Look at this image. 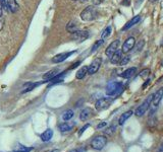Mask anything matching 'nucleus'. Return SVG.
Instances as JSON below:
<instances>
[{
  "mask_svg": "<svg viewBox=\"0 0 163 152\" xmlns=\"http://www.w3.org/2000/svg\"><path fill=\"white\" fill-rule=\"evenodd\" d=\"M107 144V138L103 135H99L91 141V146L93 149L96 150H101L105 147V145Z\"/></svg>",
  "mask_w": 163,
  "mask_h": 152,
  "instance_id": "nucleus-3",
  "label": "nucleus"
},
{
  "mask_svg": "<svg viewBox=\"0 0 163 152\" xmlns=\"http://www.w3.org/2000/svg\"><path fill=\"white\" fill-rule=\"evenodd\" d=\"M130 57L129 56H126V57H122L121 58V60H120V62H119V64L121 65V66H123V65H126L127 63L130 62Z\"/></svg>",
  "mask_w": 163,
  "mask_h": 152,
  "instance_id": "nucleus-32",
  "label": "nucleus"
},
{
  "mask_svg": "<svg viewBox=\"0 0 163 152\" xmlns=\"http://www.w3.org/2000/svg\"><path fill=\"white\" fill-rule=\"evenodd\" d=\"M150 74V69H144V70H142L140 72V77L142 78H147V76H148Z\"/></svg>",
  "mask_w": 163,
  "mask_h": 152,
  "instance_id": "nucleus-30",
  "label": "nucleus"
},
{
  "mask_svg": "<svg viewBox=\"0 0 163 152\" xmlns=\"http://www.w3.org/2000/svg\"><path fill=\"white\" fill-rule=\"evenodd\" d=\"M162 97H163V87L159 88V89L155 92V94H153V97H152L153 106H154L155 107H158V104L160 103Z\"/></svg>",
  "mask_w": 163,
  "mask_h": 152,
  "instance_id": "nucleus-11",
  "label": "nucleus"
},
{
  "mask_svg": "<svg viewBox=\"0 0 163 152\" xmlns=\"http://www.w3.org/2000/svg\"><path fill=\"white\" fill-rule=\"evenodd\" d=\"M75 53V51H72V52H65V53H61V54H58V55L54 56L52 58V62L53 63H61L62 61H64L72 55V54Z\"/></svg>",
  "mask_w": 163,
  "mask_h": 152,
  "instance_id": "nucleus-10",
  "label": "nucleus"
},
{
  "mask_svg": "<svg viewBox=\"0 0 163 152\" xmlns=\"http://www.w3.org/2000/svg\"><path fill=\"white\" fill-rule=\"evenodd\" d=\"M111 31H112V28H111V27H107L105 30L102 31V34H101V38H102V40H104V39H106V38H108L111 34Z\"/></svg>",
  "mask_w": 163,
  "mask_h": 152,
  "instance_id": "nucleus-26",
  "label": "nucleus"
},
{
  "mask_svg": "<svg viewBox=\"0 0 163 152\" xmlns=\"http://www.w3.org/2000/svg\"><path fill=\"white\" fill-rule=\"evenodd\" d=\"M111 99H108V97H102V99L98 100L95 103V107L97 110H106L109 107V106L111 104Z\"/></svg>",
  "mask_w": 163,
  "mask_h": 152,
  "instance_id": "nucleus-6",
  "label": "nucleus"
},
{
  "mask_svg": "<svg viewBox=\"0 0 163 152\" xmlns=\"http://www.w3.org/2000/svg\"><path fill=\"white\" fill-rule=\"evenodd\" d=\"M103 43H104V41H103V40H99V41H97V42H96V43L94 44V45H93V47H92L91 52H92V53H94L96 50H98L99 47L103 45Z\"/></svg>",
  "mask_w": 163,
  "mask_h": 152,
  "instance_id": "nucleus-27",
  "label": "nucleus"
},
{
  "mask_svg": "<svg viewBox=\"0 0 163 152\" xmlns=\"http://www.w3.org/2000/svg\"><path fill=\"white\" fill-rule=\"evenodd\" d=\"M115 129H116V127L115 126H110L109 128H107L106 130L104 131V133L106 135H112L114 132H115Z\"/></svg>",
  "mask_w": 163,
  "mask_h": 152,
  "instance_id": "nucleus-29",
  "label": "nucleus"
},
{
  "mask_svg": "<svg viewBox=\"0 0 163 152\" xmlns=\"http://www.w3.org/2000/svg\"><path fill=\"white\" fill-rule=\"evenodd\" d=\"M133 110H127V112H126V113H123L122 115L120 116V118H119V120H118V124L119 125H123L124 123L126 122V120H129L130 117L133 116Z\"/></svg>",
  "mask_w": 163,
  "mask_h": 152,
  "instance_id": "nucleus-20",
  "label": "nucleus"
},
{
  "mask_svg": "<svg viewBox=\"0 0 163 152\" xmlns=\"http://www.w3.org/2000/svg\"><path fill=\"white\" fill-rule=\"evenodd\" d=\"M107 125V123L106 122H101L100 124H98V126H97V128L98 129H102V128H104L105 126Z\"/></svg>",
  "mask_w": 163,
  "mask_h": 152,
  "instance_id": "nucleus-34",
  "label": "nucleus"
},
{
  "mask_svg": "<svg viewBox=\"0 0 163 152\" xmlns=\"http://www.w3.org/2000/svg\"><path fill=\"white\" fill-rule=\"evenodd\" d=\"M44 82H46V81L44 80V81H41V82H30V83L25 84V88H24V90H23V93L29 92V91H32L33 89H35L36 87L39 86V85L44 83Z\"/></svg>",
  "mask_w": 163,
  "mask_h": 152,
  "instance_id": "nucleus-12",
  "label": "nucleus"
},
{
  "mask_svg": "<svg viewBox=\"0 0 163 152\" xmlns=\"http://www.w3.org/2000/svg\"><path fill=\"white\" fill-rule=\"evenodd\" d=\"M151 2H155V1H157V0H150Z\"/></svg>",
  "mask_w": 163,
  "mask_h": 152,
  "instance_id": "nucleus-42",
  "label": "nucleus"
},
{
  "mask_svg": "<svg viewBox=\"0 0 163 152\" xmlns=\"http://www.w3.org/2000/svg\"><path fill=\"white\" fill-rule=\"evenodd\" d=\"M81 2H86V1H88V0H80Z\"/></svg>",
  "mask_w": 163,
  "mask_h": 152,
  "instance_id": "nucleus-41",
  "label": "nucleus"
},
{
  "mask_svg": "<svg viewBox=\"0 0 163 152\" xmlns=\"http://www.w3.org/2000/svg\"><path fill=\"white\" fill-rule=\"evenodd\" d=\"M0 5H1L2 9H4L5 11H8V5H7V0H0Z\"/></svg>",
  "mask_w": 163,
  "mask_h": 152,
  "instance_id": "nucleus-31",
  "label": "nucleus"
},
{
  "mask_svg": "<svg viewBox=\"0 0 163 152\" xmlns=\"http://www.w3.org/2000/svg\"><path fill=\"white\" fill-rule=\"evenodd\" d=\"M152 97H153V94H152V96H149L145 100H144V103L141 104V106H139V107L136 110V112H135V115L137 117L144 116V114H145L147 112V110L149 109L150 103H152Z\"/></svg>",
  "mask_w": 163,
  "mask_h": 152,
  "instance_id": "nucleus-4",
  "label": "nucleus"
},
{
  "mask_svg": "<svg viewBox=\"0 0 163 152\" xmlns=\"http://www.w3.org/2000/svg\"><path fill=\"white\" fill-rule=\"evenodd\" d=\"M97 15H98L97 8H96L95 6H93V5L86 7L84 10L81 12V18H82V20H84V21H92V20H94L95 18L97 17Z\"/></svg>",
  "mask_w": 163,
  "mask_h": 152,
  "instance_id": "nucleus-1",
  "label": "nucleus"
},
{
  "mask_svg": "<svg viewBox=\"0 0 163 152\" xmlns=\"http://www.w3.org/2000/svg\"><path fill=\"white\" fill-rule=\"evenodd\" d=\"M92 114H93V110L87 107V109L83 110L81 114H80V119H81L82 121H87V120L92 116Z\"/></svg>",
  "mask_w": 163,
  "mask_h": 152,
  "instance_id": "nucleus-16",
  "label": "nucleus"
},
{
  "mask_svg": "<svg viewBox=\"0 0 163 152\" xmlns=\"http://www.w3.org/2000/svg\"><path fill=\"white\" fill-rule=\"evenodd\" d=\"M2 14H3V11H2V7H1V5H0V16H2Z\"/></svg>",
  "mask_w": 163,
  "mask_h": 152,
  "instance_id": "nucleus-38",
  "label": "nucleus"
},
{
  "mask_svg": "<svg viewBox=\"0 0 163 152\" xmlns=\"http://www.w3.org/2000/svg\"><path fill=\"white\" fill-rule=\"evenodd\" d=\"M3 25H4V20H3L2 16H0V31H2Z\"/></svg>",
  "mask_w": 163,
  "mask_h": 152,
  "instance_id": "nucleus-35",
  "label": "nucleus"
},
{
  "mask_svg": "<svg viewBox=\"0 0 163 152\" xmlns=\"http://www.w3.org/2000/svg\"><path fill=\"white\" fill-rule=\"evenodd\" d=\"M58 72H59V70H58V68H55V69H52V70H50L49 72H47L46 74H44V76H43V79L45 81H50L51 79L52 78H54L55 76L58 74Z\"/></svg>",
  "mask_w": 163,
  "mask_h": 152,
  "instance_id": "nucleus-17",
  "label": "nucleus"
},
{
  "mask_svg": "<svg viewBox=\"0 0 163 152\" xmlns=\"http://www.w3.org/2000/svg\"><path fill=\"white\" fill-rule=\"evenodd\" d=\"M121 58H122V52L117 50L116 52L110 57V61H111L112 64H119Z\"/></svg>",
  "mask_w": 163,
  "mask_h": 152,
  "instance_id": "nucleus-14",
  "label": "nucleus"
},
{
  "mask_svg": "<svg viewBox=\"0 0 163 152\" xmlns=\"http://www.w3.org/2000/svg\"><path fill=\"white\" fill-rule=\"evenodd\" d=\"M7 5L8 9L11 12H17L18 10V4L17 0H7Z\"/></svg>",
  "mask_w": 163,
  "mask_h": 152,
  "instance_id": "nucleus-21",
  "label": "nucleus"
},
{
  "mask_svg": "<svg viewBox=\"0 0 163 152\" xmlns=\"http://www.w3.org/2000/svg\"><path fill=\"white\" fill-rule=\"evenodd\" d=\"M89 127H90V124H87V125H85L84 127H83V128L81 129V131L79 132V136H81V135L83 134V133H84V132L86 131V129H88Z\"/></svg>",
  "mask_w": 163,
  "mask_h": 152,
  "instance_id": "nucleus-33",
  "label": "nucleus"
},
{
  "mask_svg": "<svg viewBox=\"0 0 163 152\" xmlns=\"http://www.w3.org/2000/svg\"><path fill=\"white\" fill-rule=\"evenodd\" d=\"M87 73H88V67H87V66H84V67H82L78 72H76V77L78 79H83Z\"/></svg>",
  "mask_w": 163,
  "mask_h": 152,
  "instance_id": "nucleus-23",
  "label": "nucleus"
},
{
  "mask_svg": "<svg viewBox=\"0 0 163 152\" xmlns=\"http://www.w3.org/2000/svg\"><path fill=\"white\" fill-rule=\"evenodd\" d=\"M140 20H141V16H140V15H136V16H134L132 20H130V21H127V23L126 24V25H124V27H122V31H126V30H129V28L133 27L134 25L138 24Z\"/></svg>",
  "mask_w": 163,
  "mask_h": 152,
  "instance_id": "nucleus-13",
  "label": "nucleus"
},
{
  "mask_svg": "<svg viewBox=\"0 0 163 152\" xmlns=\"http://www.w3.org/2000/svg\"><path fill=\"white\" fill-rule=\"evenodd\" d=\"M75 127V123L72 124H69V123H62L58 126V129L60 132L65 133V132H69L70 130H72V128Z\"/></svg>",
  "mask_w": 163,
  "mask_h": 152,
  "instance_id": "nucleus-19",
  "label": "nucleus"
},
{
  "mask_svg": "<svg viewBox=\"0 0 163 152\" xmlns=\"http://www.w3.org/2000/svg\"><path fill=\"white\" fill-rule=\"evenodd\" d=\"M66 31H68V33H73V31H78L76 30V24L75 21H69V23L68 24V25H66Z\"/></svg>",
  "mask_w": 163,
  "mask_h": 152,
  "instance_id": "nucleus-25",
  "label": "nucleus"
},
{
  "mask_svg": "<svg viewBox=\"0 0 163 152\" xmlns=\"http://www.w3.org/2000/svg\"><path fill=\"white\" fill-rule=\"evenodd\" d=\"M103 1L104 0H93V4L94 5H99V4H101Z\"/></svg>",
  "mask_w": 163,
  "mask_h": 152,
  "instance_id": "nucleus-36",
  "label": "nucleus"
},
{
  "mask_svg": "<svg viewBox=\"0 0 163 152\" xmlns=\"http://www.w3.org/2000/svg\"><path fill=\"white\" fill-rule=\"evenodd\" d=\"M65 73H66V71H64V72H63V73L61 74V73H58V74H57L56 76H55V77H54V78H52V79H51V85H53V84H56V83H59V82H61V81H63V79H64V76H65Z\"/></svg>",
  "mask_w": 163,
  "mask_h": 152,
  "instance_id": "nucleus-22",
  "label": "nucleus"
},
{
  "mask_svg": "<svg viewBox=\"0 0 163 152\" xmlns=\"http://www.w3.org/2000/svg\"><path fill=\"white\" fill-rule=\"evenodd\" d=\"M72 1H76V0H72Z\"/></svg>",
  "mask_w": 163,
  "mask_h": 152,
  "instance_id": "nucleus-43",
  "label": "nucleus"
},
{
  "mask_svg": "<svg viewBox=\"0 0 163 152\" xmlns=\"http://www.w3.org/2000/svg\"><path fill=\"white\" fill-rule=\"evenodd\" d=\"M50 152H60L58 149H54V150H52V151H50Z\"/></svg>",
  "mask_w": 163,
  "mask_h": 152,
  "instance_id": "nucleus-39",
  "label": "nucleus"
},
{
  "mask_svg": "<svg viewBox=\"0 0 163 152\" xmlns=\"http://www.w3.org/2000/svg\"><path fill=\"white\" fill-rule=\"evenodd\" d=\"M119 45H120V41H119V40L113 41V42L107 47L106 51H105V54H106V56L109 57V58H110V57L112 56L113 54L115 53L116 51L118 50V48H119Z\"/></svg>",
  "mask_w": 163,
  "mask_h": 152,
  "instance_id": "nucleus-7",
  "label": "nucleus"
},
{
  "mask_svg": "<svg viewBox=\"0 0 163 152\" xmlns=\"http://www.w3.org/2000/svg\"><path fill=\"white\" fill-rule=\"evenodd\" d=\"M89 38V31H76L72 34V39L76 42L82 43Z\"/></svg>",
  "mask_w": 163,
  "mask_h": 152,
  "instance_id": "nucleus-5",
  "label": "nucleus"
},
{
  "mask_svg": "<svg viewBox=\"0 0 163 152\" xmlns=\"http://www.w3.org/2000/svg\"><path fill=\"white\" fill-rule=\"evenodd\" d=\"M135 44H136L135 38L130 37V38H129V39H126V41L123 43V45H122V49H121V52L124 53V54L129 53L130 51L132 50L134 47H135Z\"/></svg>",
  "mask_w": 163,
  "mask_h": 152,
  "instance_id": "nucleus-9",
  "label": "nucleus"
},
{
  "mask_svg": "<svg viewBox=\"0 0 163 152\" xmlns=\"http://www.w3.org/2000/svg\"><path fill=\"white\" fill-rule=\"evenodd\" d=\"M136 72H137V68H136V67H130V68H129V69H126V71H123L122 73L120 74V76H121L122 78L127 79V78H130L132 76L135 75Z\"/></svg>",
  "mask_w": 163,
  "mask_h": 152,
  "instance_id": "nucleus-18",
  "label": "nucleus"
},
{
  "mask_svg": "<svg viewBox=\"0 0 163 152\" xmlns=\"http://www.w3.org/2000/svg\"><path fill=\"white\" fill-rule=\"evenodd\" d=\"M101 63H102L101 58H96L94 61L90 64V66L88 67V74H90V75L95 74L96 72L99 70V68H100Z\"/></svg>",
  "mask_w": 163,
  "mask_h": 152,
  "instance_id": "nucleus-8",
  "label": "nucleus"
},
{
  "mask_svg": "<svg viewBox=\"0 0 163 152\" xmlns=\"http://www.w3.org/2000/svg\"><path fill=\"white\" fill-rule=\"evenodd\" d=\"M149 82H150V80H147V82H145V84L143 85V88H145V87L147 86V85L149 84Z\"/></svg>",
  "mask_w": 163,
  "mask_h": 152,
  "instance_id": "nucleus-37",
  "label": "nucleus"
},
{
  "mask_svg": "<svg viewBox=\"0 0 163 152\" xmlns=\"http://www.w3.org/2000/svg\"><path fill=\"white\" fill-rule=\"evenodd\" d=\"M53 137V130L47 129L45 132H43L41 134V140L43 142H48L51 140V138Z\"/></svg>",
  "mask_w": 163,
  "mask_h": 152,
  "instance_id": "nucleus-15",
  "label": "nucleus"
},
{
  "mask_svg": "<svg viewBox=\"0 0 163 152\" xmlns=\"http://www.w3.org/2000/svg\"><path fill=\"white\" fill-rule=\"evenodd\" d=\"M32 150H33V148H32V147L29 148V147L24 146V145H20V147H18L17 149L15 151H14V152H30Z\"/></svg>",
  "mask_w": 163,
  "mask_h": 152,
  "instance_id": "nucleus-28",
  "label": "nucleus"
},
{
  "mask_svg": "<svg viewBox=\"0 0 163 152\" xmlns=\"http://www.w3.org/2000/svg\"><path fill=\"white\" fill-rule=\"evenodd\" d=\"M122 89H123V87L120 82H116V81L109 82L106 86V94L109 96H117V94L120 93V91Z\"/></svg>",
  "mask_w": 163,
  "mask_h": 152,
  "instance_id": "nucleus-2",
  "label": "nucleus"
},
{
  "mask_svg": "<svg viewBox=\"0 0 163 152\" xmlns=\"http://www.w3.org/2000/svg\"><path fill=\"white\" fill-rule=\"evenodd\" d=\"M69 152H79L76 149H73V150H72V151H69Z\"/></svg>",
  "mask_w": 163,
  "mask_h": 152,
  "instance_id": "nucleus-40",
  "label": "nucleus"
},
{
  "mask_svg": "<svg viewBox=\"0 0 163 152\" xmlns=\"http://www.w3.org/2000/svg\"><path fill=\"white\" fill-rule=\"evenodd\" d=\"M73 115H75V114H73L72 110H68L62 114V119L64 120V121H69V120L73 117Z\"/></svg>",
  "mask_w": 163,
  "mask_h": 152,
  "instance_id": "nucleus-24",
  "label": "nucleus"
}]
</instances>
